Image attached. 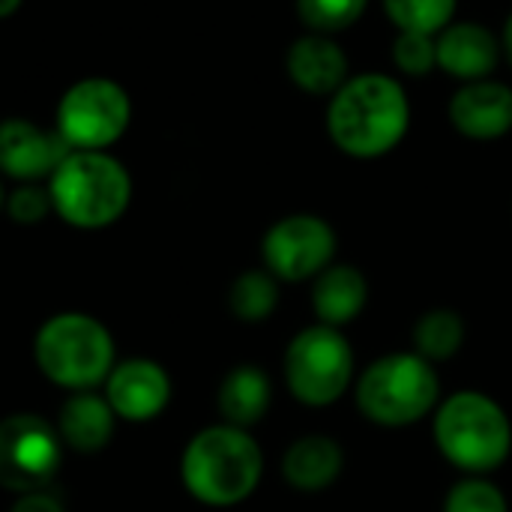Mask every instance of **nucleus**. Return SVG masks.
Masks as SVG:
<instances>
[{"label":"nucleus","instance_id":"nucleus-1","mask_svg":"<svg viewBox=\"0 0 512 512\" xmlns=\"http://www.w3.org/2000/svg\"><path fill=\"white\" fill-rule=\"evenodd\" d=\"M411 129V99L399 78L384 72L351 75L327 105V135L351 159L393 153Z\"/></svg>","mask_w":512,"mask_h":512},{"label":"nucleus","instance_id":"nucleus-2","mask_svg":"<svg viewBox=\"0 0 512 512\" xmlns=\"http://www.w3.org/2000/svg\"><path fill=\"white\" fill-rule=\"evenodd\" d=\"M180 477L195 501L207 507H237L255 495L264 477V453L249 429L216 423L186 444Z\"/></svg>","mask_w":512,"mask_h":512},{"label":"nucleus","instance_id":"nucleus-3","mask_svg":"<svg viewBox=\"0 0 512 512\" xmlns=\"http://www.w3.org/2000/svg\"><path fill=\"white\" fill-rule=\"evenodd\" d=\"M45 186L54 213L81 231L114 225L132 201V177L108 150H69Z\"/></svg>","mask_w":512,"mask_h":512},{"label":"nucleus","instance_id":"nucleus-4","mask_svg":"<svg viewBox=\"0 0 512 512\" xmlns=\"http://www.w3.org/2000/svg\"><path fill=\"white\" fill-rule=\"evenodd\" d=\"M432 435L441 456L471 477L498 471L512 453V423L507 411L480 390H459L432 414Z\"/></svg>","mask_w":512,"mask_h":512},{"label":"nucleus","instance_id":"nucleus-5","mask_svg":"<svg viewBox=\"0 0 512 512\" xmlns=\"http://www.w3.org/2000/svg\"><path fill=\"white\" fill-rule=\"evenodd\" d=\"M33 357L39 372L69 393L96 390L117 366L108 327L87 312L51 315L33 339Z\"/></svg>","mask_w":512,"mask_h":512},{"label":"nucleus","instance_id":"nucleus-6","mask_svg":"<svg viewBox=\"0 0 512 512\" xmlns=\"http://www.w3.org/2000/svg\"><path fill=\"white\" fill-rule=\"evenodd\" d=\"M360 414L384 429H405L435 414L441 405V378L417 351L378 357L357 378Z\"/></svg>","mask_w":512,"mask_h":512},{"label":"nucleus","instance_id":"nucleus-7","mask_svg":"<svg viewBox=\"0 0 512 512\" xmlns=\"http://www.w3.org/2000/svg\"><path fill=\"white\" fill-rule=\"evenodd\" d=\"M354 381V348L339 327L312 324L300 330L285 351V384L309 408H327L345 396Z\"/></svg>","mask_w":512,"mask_h":512},{"label":"nucleus","instance_id":"nucleus-8","mask_svg":"<svg viewBox=\"0 0 512 512\" xmlns=\"http://www.w3.org/2000/svg\"><path fill=\"white\" fill-rule=\"evenodd\" d=\"M132 120V99L123 84L93 75L75 81L57 102V135L69 150H108Z\"/></svg>","mask_w":512,"mask_h":512},{"label":"nucleus","instance_id":"nucleus-9","mask_svg":"<svg viewBox=\"0 0 512 512\" xmlns=\"http://www.w3.org/2000/svg\"><path fill=\"white\" fill-rule=\"evenodd\" d=\"M63 441L54 423L39 414L0 420V486L27 495L48 489L63 462Z\"/></svg>","mask_w":512,"mask_h":512},{"label":"nucleus","instance_id":"nucleus-10","mask_svg":"<svg viewBox=\"0 0 512 512\" xmlns=\"http://www.w3.org/2000/svg\"><path fill=\"white\" fill-rule=\"evenodd\" d=\"M261 255L279 282H309L333 264L336 231L315 213H291L267 228Z\"/></svg>","mask_w":512,"mask_h":512},{"label":"nucleus","instance_id":"nucleus-11","mask_svg":"<svg viewBox=\"0 0 512 512\" xmlns=\"http://www.w3.org/2000/svg\"><path fill=\"white\" fill-rule=\"evenodd\" d=\"M102 387L117 420L126 423H150L171 402V375L162 363L147 357L117 363Z\"/></svg>","mask_w":512,"mask_h":512},{"label":"nucleus","instance_id":"nucleus-12","mask_svg":"<svg viewBox=\"0 0 512 512\" xmlns=\"http://www.w3.org/2000/svg\"><path fill=\"white\" fill-rule=\"evenodd\" d=\"M69 153L57 129H42L24 117L0 123V174L18 183H42Z\"/></svg>","mask_w":512,"mask_h":512},{"label":"nucleus","instance_id":"nucleus-13","mask_svg":"<svg viewBox=\"0 0 512 512\" xmlns=\"http://www.w3.org/2000/svg\"><path fill=\"white\" fill-rule=\"evenodd\" d=\"M447 114L462 138L498 141L512 132V87L498 78L468 81L453 93Z\"/></svg>","mask_w":512,"mask_h":512},{"label":"nucleus","instance_id":"nucleus-14","mask_svg":"<svg viewBox=\"0 0 512 512\" xmlns=\"http://www.w3.org/2000/svg\"><path fill=\"white\" fill-rule=\"evenodd\" d=\"M435 45H438V69H444L450 78H459L462 84L492 78V72L504 57L501 39L486 24L477 21L447 24L435 36Z\"/></svg>","mask_w":512,"mask_h":512},{"label":"nucleus","instance_id":"nucleus-15","mask_svg":"<svg viewBox=\"0 0 512 512\" xmlns=\"http://www.w3.org/2000/svg\"><path fill=\"white\" fill-rule=\"evenodd\" d=\"M288 78L309 96H333L348 78L351 63L345 48L327 33H306L285 54Z\"/></svg>","mask_w":512,"mask_h":512},{"label":"nucleus","instance_id":"nucleus-16","mask_svg":"<svg viewBox=\"0 0 512 512\" xmlns=\"http://www.w3.org/2000/svg\"><path fill=\"white\" fill-rule=\"evenodd\" d=\"M54 426L60 432L63 447L75 453H99L114 438L117 414L108 405L105 393L81 390L69 393V399L60 405V417Z\"/></svg>","mask_w":512,"mask_h":512},{"label":"nucleus","instance_id":"nucleus-17","mask_svg":"<svg viewBox=\"0 0 512 512\" xmlns=\"http://www.w3.org/2000/svg\"><path fill=\"white\" fill-rule=\"evenodd\" d=\"M345 471V450L330 435L297 438L282 456V477L291 489L315 495L330 489Z\"/></svg>","mask_w":512,"mask_h":512},{"label":"nucleus","instance_id":"nucleus-18","mask_svg":"<svg viewBox=\"0 0 512 512\" xmlns=\"http://www.w3.org/2000/svg\"><path fill=\"white\" fill-rule=\"evenodd\" d=\"M369 303V282L354 264H330L312 279V309L318 324L345 327L360 318Z\"/></svg>","mask_w":512,"mask_h":512},{"label":"nucleus","instance_id":"nucleus-19","mask_svg":"<svg viewBox=\"0 0 512 512\" xmlns=\"http://www.w3.org/2000/svg\"><path fill=\"white\" fill-rule=\"evenodd\" d=\"M216 405H219L222 423L237 426V429H252L255 423L267 417L273 405V387H270L267 372L252 363L234 366L219 384Z\"/></svg>","mask_w":512,"mask_h":512},{"label":"nucleus","instance_id":"nucleus-20","mask_svg":"<svg viewBox=\"0 0 512 512\" xmlns=\"http://www.w3.org/2000/svg\"><path fill=\"white\" fill-rule=\"evenodd\" d=\"M465 336L468 327L456 309H432L414 324V351L435 366L456 357L465 345Z\"/></svg>","mask_w":512,"mask_h":512},{"label":"nucleus","instance_id":"nucleus-21","mask_svg":"<svg viewBox=\"0 0 512 512\" xmlns=\"http://www.w3.org/2000/svg\"><path fill=\"white\" fill-rule=\"evenodd\" d=\"M228 306H231L234 318H240L246 324L267 321L276 312V306H279V279L267 267L240 273L231 282Z\"/></svg>","mask_w":512,"mask_h":512},{"label":"nucleus","instance_id":"nucleus-22","mask_svg":"<svg viewBox=\"0 0 512 512\" xmlns=\"http://www.w3.org/2000/svg\"><path fill=\"white\" fill-rule=\"evenodd\" d=\"M381 6L396 30L438 36L456 21L459 0H381Z\"/></svg>","mask_w":512,"mask_h":512},{"label":"nucleus","instance_id":"nucleus-23","mask_svg":"<svg viewBox=\"0 0 512 512\" xmlns=\"http://www.w3.org/2000/svg\"><path fill=\"white\" fill-rule=\"evenodd\" d=\"M369 0H297V15L309 27V33H342L354 27Z\"/></svg>","mask_w":512,"mask_h":512},{"label":"nucleus","instance_id":"nucleus-24","mask_svg":"<svg viewBox=\"0 0 512 512\" xmlns=\"http://www.w3.org/2000/svg\"><path fill=\"white\" fill-rule=\"evenodd\" d=\"M444 512H510V504L507 495L489 477L468 474L447 492Z\"/></svg>","mask_w":512,"mask_h":512},{"label":"nucleus","instance_id":"nucleus-25","mask_svg":"<svg viewBox=\"0 0 512 512\" xmlns=\"http://www.w3.org/2000/svg\"><path fill=\"white\" fill-rule=\"evenodd\" d=\"M390 57H393V63H396V69L402 75L426 78L432 69H438V45H435V36L399 30V36L393 39Z\"/></svg>","mask_w":512,"mask_h":512},{"label":"nucleus","instance_id":"nucleus-26","mask_svg":"<svg viewBox=\"0 0 512 512\" xmlns=\"http://www.w3.org/2000/svg\"><path fill=\"white\" fill-rule=\"evenodd\" d=\"M48 213H54V207L42 183H21L6 195V216L18 225H39Z\"/></svg>","mask_w":512,"mask_h":512},{"label":"nucleus","instance_id":"nucleus-27","mask_svg":"<svg viewBox=\"0 0 512 512\" xmlns=\"http://www.w3.org/2000/svg\"><path fill=\"white\" fill-rule=\"evenodd\" d=\"M12 512H66V507L57 495H51L48 489H39V492L18 495V501L12 504Z\"/></svg>","mask_w":512,"mask_h":512},{"label":"nucleus","instance_id":"nucleus-28","mask_svg":"<svg viewBox=\"0 0 512 512\" xmlns=\"http://www.w3.org/2000/svg\"><path fill=\"white\" fill-rule=\"evenodd\" d=\"M501 48H504V57L512 63V12L504 24V33H501Z\"/></svg>","mask_w":512,"mask_h":512},{"label":"nucleus","instance_id":"nucleus-29","mask_svg":"<svg viewBox=\"0 0 512 512\" xmlns=\"http://www.w3.org/2000/svg\"><path fill=\"white\" fill-rule=\"evenodd\" d=\"M21 3H24V0H0V18H9Z\"/></svg>","mask_w":512,"mask_h":512},{"label":"nucleus","instance_id":"nucleus-30","mask_svg":"<svg viewBox=\"0 0 512 512\" xmlns=\"http://www.w3.org/2000/svg\"><path fill=\"white\" fill-rule=\"evenodd\" d=\"M6 195H9V192H6L3 183H0V210H6Z\"/></svg>","mask_w":512,"mask_h":512}]
</instances>
